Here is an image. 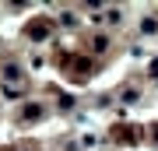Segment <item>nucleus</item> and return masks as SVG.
<instances>
[{"label":"nucleus","instance_id":"obj_1","mask_svg":"<svg viewBox=\"0 0 158 151\" xmlns=\"http://www.w3.org/2000/svg\"><path fill=\"white\" fill-rule=\"evenodd\" d=\"M39 116H42V106H39V102H32V106L21 109V120H25V123H35Z\"/></svg>","mask_w":158,"mask_h":151},{"label":"nucleus","instance_id":"obj_2","mask_svg":"<svg viewBox=\"0 0 158 151\" xmlns=\"http://www.w3.org/2000/svg\"><path fill=\"white\" fill-rule=\"evenodd\" d=\"M28 35H32V39H46V35H49V25L35 21V25H28Z\"/></svg>","mask_w":158,"mask_h":151}]
</instances>
